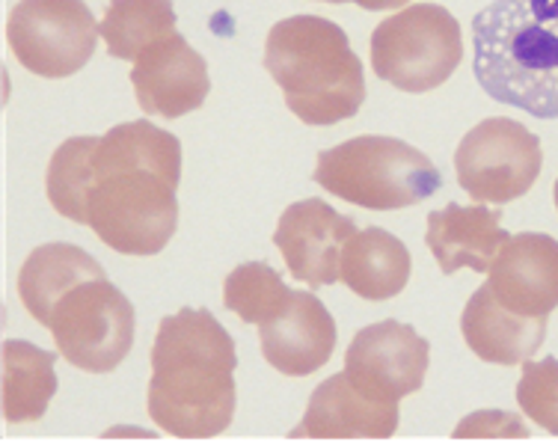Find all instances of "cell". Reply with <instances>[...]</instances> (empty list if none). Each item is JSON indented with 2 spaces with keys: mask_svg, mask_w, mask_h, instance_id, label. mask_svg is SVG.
Returning a JSON list of instances; mask_svg holds the SVG:
<instances>
[{
  "mask_svg": "<svg viewBox=\"0 0 558 448\" xmlns=\"http://www.w3.org/2000/svg\"><path fill=\"white\" fill-rule=\"evenodd\" d=\"M179 137L151 122L89 137L84 226L122 256H155L179 226Z\"/></svg>",
  "mask_w": 558,
  "mask_h": 448,
  "instance_id": "cell-1",
  "label": "cell"
},
{
  "mask_svg": "<svg viewBox=\"0 0 558 448\" xmlns=\"http://www.w3.org/2000/svg\"><path fill=\"white\" fill-rule=\"evenodd\" d=\"M235 342L208 310L161 320L151 344L149 416L184 439L217 437L235 416Z\"/></svg>",
  "mask_w": 558,
  "mask_h": 448,
  "instance_id": "cell-2",
  "label": "cell"
},
{
  "mask_svg": "<svg viewBox=\"0 0 558 448\" xmlns=\"http://www.w3.org/2000/svg\"><path fill=\"white\" fill-rule=\"evenodd\" d=\"M473 69L487 96L558 119V0H494L473 19Z\"/></svg>",
  "mask_w": 558,
  "mask_h": 448,
  "instance_id": "cell-3",
  "label": "cell"
},
{
  "mask_svg": "<svg viewBox=\"0 0 558 448\" xmlns=\"http://www.w3.org/2000/svg\"><path fill=\"white\" fill-rule=\"evenodd\" d=\"M265 69L291 113L306 125H336L363 107V63L330 19L291 15L274 24L265 43Z\"/></svg>",
  "mask_w": 558,
  "mask_h": 448,
  "instance_id": "cell-4",
  "label": "cell"
},
{
  "mask_svg": "<svg viewBox=\"0 0 558 448\" xmlns=\"http://www.w3.org/2000/svg\"><path fill=\"white\" fill-rule=\"evenodd\" d=\"M312 179L339 199L372 211H396L425 203L442 187L440 170L404 140L368 137L344 140L318 155Z\"/></svg>",
  "mask_w": 558,
  "mask_h": 448,
  "instance_id": "cell-5",
  "label": "cell"
},
{
  "mask_svg": "<svg viewBox=\"0 0 558 448\" xmlns=\"http://www.w3.org/2000/svg\"><path fill=\"white\" fill-rule=\"evenodd\" d=\"M463 60L461 24L440 3H413L372 33V65L380 81L404 93H430Z\"/></svg>",
  "mask_w": 558,
  "mask_h": 448,
  "instance_id": "cell-6",
  "label": "cell"
},
{
  "mask_svg": "<svg viewBox=\"0 0 558 448\" xmlns=\"http://www.w3.org/2000/svg\"><path fill=\"white\" fill-rule=\"evenodd\" d=\"M134 306L108 277L81 282L57 303L48 330L65 363L81 372H113L134 344Z\"/></svg>",
  "mask_w": 558,
  "mask_h": 448,
  "instance_id": "cell-7",
  "label": "cell"
},
{
  "mask_svg": "<svg viewBox=\"0 0 558 448\" xmlns=\"http://www.w3.org/2000/svg\"><path fill=\"white\" fill-rule=\"evenodd\" d=\"M101 27L84 0H19L7 22L15 60L39 77L81 72L96 51Z\"/></svg>",
  "mask_w": 558,
  "mask_h": 448,
  "instance_id": "cell-8",
  "label": "cell"
},
{
  "mask_svg": "<svg viewBox=\"0 0 558 448\" xmlns=\"http://www.w3.org/2000/svg\"><path fill=\"white\" fill-rule=\"evenodd\" d=\"M544 164L541 140L514 119L494 117L463 134L454 170L463 193L475 203L505 205L520 199L537 182Z\"/></svg>",
  "mask_w": 558,
  "mask_h": 448,
  "instance_id": "cell-9",
  "label": "cell"
},
{
  "mask_svg": "<svg viewBox=\"0 0 558 448\" xmlns=\"http://www.w3.org/2000/svg\"><path fill=\"white\" fill-rule=\"evenodd\" d=\"M430 348L408 324L380 320L356 332L344 353V374L380 404H398L425 384Z\"/></svg>",
  "mask_w": 558,
  "mask_h": 448,
  "instance_id": "cell-10",
  "label": "cell"
},
{
  "mask_svg": "<svg viewBox=\"0 0 558 448\" xmlns=\"http://www.w3.org/2000/svg\"><path fill=\"white\" fill-rule=\"evenodd\" d=\"M356 226L322 199L289 205L279 217L274 244L289 265V274L312 289L339 282V258Z\"/></svg>",
  "mask_w": 558,
  "mask_h": 448,
  "instance_id": "cell-11",
  "label": "cell"
},
{
  "mask_svg": "<svg viewBox=\"0 0 558 448\" xmlns=\"http://www.w3.org/2000/svg\"><path fill=\"white\" fill-rule=\"evenodd\" d=\"M484 286L511 312L549 318L558 306V241L544 232L508 235Z\"/></svg>",
  "mask_w": 558,
  "mask_h": 448,
  "instance_id": "cell-12",
  "label": "cell"
},
{
  "mask_svg": "<svg viewBox=\"0 0 558 448\" xmlns=\"http://www.w3.org/2000/svg\"><path fill=\"white\" fill-rule=\"evenodd\" d=\"M131 84L143 113L179 119L203 107L211 89V77L203 57L179 33H172L170 39L151 45L149 51L134 60Z\"/></svg>",
  "mask_w": 558,
  "mask_h": 448,
  "instance_id": "cell-13",
  "label": "cell"
},
{
  "mask_svg": "<svg viewBox=\"0 0 558 448\" xmlns=\"http://www.w3.org/2000/svg\"><path fill=\"white\" fill-rule=\"evenodd\" d=\"M262 353L277 372L306 377L322 368L336 348V320L310 291H291L286 306L258 324Z\"/></svg>",
  "mask_w": 558,
  "mask_h": 448,
  "instance_id": "cell-14",
  "label": "cell"
},
{
  "mask_svg": "<svg viewBox=\"0 0 558 448\" xmlns=\"http://www.w3.org/2000/svg\"><path fill=\"white\" fill-rule=\"evenodd\" d=\"M398 431V404H380L351 384L344 372L327 377L306 404V416L291 437L344 439L392 437Z\"/></svg>",
  "mask_w": 558,
  "mask_h": 448,
  "instance_id": "cell-15",
  "label": "cell"
},
{
  "mask_svg": "<svg viewBox=\"0 0 558 448\" xmlns=\"http://www.w3.org/2000/svg\"><path fill=\"white\" fill-rule=\"evenodd\" d=\"M425 241L446 277L461 267L487 274L499 246L508 241V232L502 229V211L487 208V205L463 208L458 203H449L442 211L428 214Z\"/></svg>",
  "mask_w": 558,
  "mask_h": 448,
  "instance_id": "cell-16",
  "label": "cell"
},
{
  "mask_svg": "<svg viewBox=\"0 0 558 448\" xmlns=\"http://www.w3.org/2000/svg\"><path fill=\"white\" fill-rule=\"evenodd\" d=\"M549 318H529L511 312L494 298V291L482 286L475 291L461 315L463 342L475 356L494 365L526 363L537 353L547 336Z\"/></svg>",
  "mask_w": 558,
  "mask_h": 448,
  "instance_id": "cell-17",
  "label": "cell"
},
{
  "mask_svg": "<svg viewBox=\"0 0 558 448\" xmlns=\"http://www.w3.org/2000/svg\"><path fill=\"white\" fill-rule=\"evenodd\" d=\"M101 277H105L101 265L81 246L45 244L36 246L24 262L22 274H19V298H22L24 310L33 315V320L48 327L63 294L77 289L81 282Z\"/></svg>",
  "mask_w": 558,
  "mask_h": 448,
  "instance_id": "cell-18",
  "label": "cell"
},
{
  "mask_svg": "<svg viewBox=\"0 0 558 448\" xmlns=\"http://www.w3.org/2000/svg\"><path fill=\"white\" fill-rule=\"evenodd\" d=\"M339 279L365 300L396 298L410 282L408 246L387 229L354 232L342 246Z\"/></svg>",
  "mask_w": 558,
  "mask_h": 448,
  "instance_id": "cell-19",
  "label": "cell"
},
{
  "mask_svg": "<svg viewBox=\"0 0 558 448\" xmlns=\"http://www.w3.org/2000/svg\"><path fill=\"white\" fill-rule=\"evenodd\" d=\"M57 392L54 353L22 339L3 342V419L12 425L45 416Z\"/></svg>",
  "mask_w": 558,
  "mask_h": 448,
  "instance_id": "cell-20",
  "label": "cell"
},
{
  "mask_svg": "<svg viewBox=\"0 0 558 448\" xmlns=\"http://www.w3.org/2000/svg\"><path fill=\"white\" fill-rule=\"evenodd\" d=\"M98 27L110 57L137 60L175 33V10L172 0H110Z\"/></svg>",
  "mask_w": 558,
  "mask_h": 448,
  "instance_id": "cell-21",
  "label": "cell"
},
{
  "mask_svg": "<svg viewBox=\"0 0 558 448\" xmlns=\"http://www.w3.org/2000/svg\"><path fill=\"white\" fill-rule=\"evenodd\" d=\"M291 291L279 274L265 262H250L238 265L223 282V303L226 310L235 312L244 324H265L277 315Z\"/></svg>",
  "mask_w": 558,
  "mask_h": 448,
  "instance_id": "cell-22",
  "label": "cell"
},
{
  "mask_svg": "<svg viewBox=\"0 0 558 448\" xmlns=\"http://www.w3.org/2000/svg\"><path fill=\"white\" fill-rule=\"evenodd\" d=\"M517 404L535 425L558 434V360H526L517 384Z\"/></svg>",
  "mask_w": 558,
  "mask_h": 448,
  "instance_id": "cell-23",
  "label": "cell"
},
{
  "mask_svg": "<svg viewBox=\"0 0 558 448\" xmlns=\"http://www.w3.org/2000/svg\"><path fill=\"white\" fill-rule=\"evenodd\" d=\"M454 437H529L523 419H517L514 413L505 410H482L473 413L470 419H463L461 425L454 427Z\"/></svg>",
  "mask_w": 558,
  "mask_h": 448,
  "instance_id": "cell-24",
  "label": "cell"
},
{
  "mask_svg": "<svg viewBox=\"0 0 558 448\" xmlns=\"http://www.w3.org/2000/svg\"><path fill=\"white\" fill-rule=\"evenodd\" d=\"M356 7H363L368 12H380V10H396V7H404L410 0H351Z\"/></svg>",
  "mask_w": 558,
  "mask_h": 448,
  "instance_id": "cell-25",
  "label": "cell"
},
{
  "mask_svg": "<svg viewBox=\"0 0 558 448\" xmlns=\"http://www.w3.org/2000/svg\"><path fill=\"white\" fill-rule=\"evenodd\" d=\"M553 193H556V208H558V179H556V191Z\"/></svg>",
  "mask_w": 558,
  "mask_h": 448,
  "instance_id": "cell-26",
  "label": "cell"
},
{
  "mask_svg": "<svg viewBox=\"0 0 558 448\" xmlns=\"http://www.w3.org/2000/svg\"><path fill=\"white\" fill-rule=\"evenodd\" d=\"M324 3H342V0H324Z\"/></svg>",
  "mask_w": 558,
  "mask_h": 448,
  "instance_id": "cell-27",
  "label": "cell"
}]
</instances>
